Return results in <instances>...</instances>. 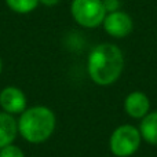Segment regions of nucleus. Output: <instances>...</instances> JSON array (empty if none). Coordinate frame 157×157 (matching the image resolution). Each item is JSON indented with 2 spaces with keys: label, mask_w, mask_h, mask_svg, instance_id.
Returning a JSON list of instances; mask_svg holds the SVG:
<instances>
[{
  "label": "nucleus",
  "mask_w": 157,
  "mask_h": 157,
  "mask_svg": "<svg viewBox=\"0 0 157 157\" xmlns=\"http://www.w3.org/2000/svg\"><path fill=\"white\" fill-rule=\"evenodd\" d=\"M124 69L121 50L112 43H102L90 51L87 59L88 76L98 86H110L120 78Z\"/></svg>",
  "instance_id": "nucleus-1"
},
{
  "label": "nucleus",
  "mask_w": 157,
  "mask_h": 157,
  "mask_svg": "<svg viewBox=\"0 0 157 157\" xmlns=\"http://www.w3.org/2000/svg\"><path fill=\"white\" fill-rule=\"evenodd\" d=\"M57 119L47 106H32L21 113L18 120V134L29 144H43L54 134Z\"/></svg>",
  "instance_id": "nucleus-2"
},
{
  "label": "nucleus",
  "mask_w": 157,
  "mask_h": 157,
  "mask_svg": "<svg viewBox=\"0 0 157 157\" xmlns=\"http://www.w3.org/2000/svg\"><path fill=\"white\" fill-rule=\"evenodd\" d=\"M142 136L139 128L130 124L117 127L109 139V149L116 157H130L139 149Z\"/></svg>",
  "instance_id": "nucleus-3"
},
{
  "label": "nucleus",
  "mask_w": 157,
  "mask_h": 157,
  "mask_svg": "<svg viewBox=\"0 0 157 157\" xmlns=\"http://www.w3.org/2000/svg\"><path fill=\"white\" fill-rule=\"evenodd\" d=\"M71 13L80 26L88 29L101 26L106 17L102 0H72Z\"/></svg>",
  "instance_id": "nucleus-4"
},
{
  "label": "nucleus",
  "mask_w": 157,
  "mask_h": 157,
  "mask_svg": "<svg viewBox=\"0 0 157 157\" xmlns=\"http://www.w3.org/2000/svg\"><path fill=\"white\" fill-rule=\"evenodd\" d=\"M102 26L109 36L116 39L127 37L134 29V21L124 11H116V13L106 14L102 22Z\"/></svg>",
  "instance_id": "nucleus-5"
},
{
  "label": "nucleus",
  "mask_w": 157,
  "mask_h": 157,
  "mask_svg": "<svg viewBox=\"0 0 157 157\" xmlns=\"http://www.w3.org/2000/svg\"><path fill=\"white\" fill-rule=\"evenodd\" d=\"M0 106L6 113L21 114L26 109V95L18 87H4L0 91Z\"/></svg>",
  "instance_id": "nucleus-6"
},
{
  "label": "nucleus",
  "mask_w": 157,
  "mask_h": 157,
  "mask_svg": "<svg viewBox=\"0 0 157 157\" xmlns=\"http://www.w3.org/2000/svg\"><path fill=\"white\" fill-rule=\"evenodd\" d=\"M124 110L132 119L142 120L150 112V101L146 94L141 91H132L124 101Z\"/></svg>",
  "instance_id": "nucleus-7"
},
{
  "label": "nucleus",
  "mask_w": 157,
  "mask_h": 157,
  "mask_svg": "<svg viewBox=\"0 0 157 157\" xmlns=\"http://www.w3.org/2000/svg\"><path fill=\"white\" fill-rule=\"evenodd\" d=\"M18 134V121L13 114L0 112V149L11 145Z\"/></svg>",
  "instance_id": "nucleus-8"
},
{
  "label": "nucleus",
  "mask_w": 157,
  "mask_h": 157,
  "mask_svg": "<svg viewBox=\"0 0 157 157\" xmlns=\"http://www.w3.org/2000/svg\"><path fill=\"white\" fill-rule=\"evenodd\" d=\"M139 132L142 139L150 145H157V110L149 112L139 124Z\"/></svg>",
  "instance_id": "nucleus-9"
},
{
  "label": "nucleus",
  "mask_w": 157,
  "mask_h": 157,
  "mask_svg": "<svg viewBox=\"0 0 157 157\" xmlns=\"http://www.w3.org/2000/svg\"><path fill=\"white\" fill-rule=\"evenodd\" d=\"M11 11L17 14H29L40 4L39 0H6Z\"/></svg>",
  "instance_id": "nucleus-10"
},
{
  "label": "nucleus",
  "mask_w": 157,
  "mask_h": 157,
  "mask_svg": "<svg viewBox=\"0 0 157 157\" xmlns=\"http://www.w3.org/2000/svg\"><path fill=\"white\" fill-rule=\"evenodd\" d=\"M0 157H25V153L21 147L11 144L0 149Z\"/></svg>",
  "instance_id": "nucleus-11"
},
{
  "label": "nucleus",
  "mask_w": 157,
  "mask_h": 157,
  "mask_svg": "<svg viewBox=\"0 0 157 157\" xmlns=\"http://www.w3.org/2000/svg\"><path fill=\"white\" fill-rule=\"evenodd\" d=\"M102 3L106 14L116 13V11L120 10V0H102Z\"/></svg>",
  "instance_id": "nucleus-12"
},
{
  "label": "nucleus",
  "mask_w": 157,
  "mask_h": 157,
  "mask_svg": "<svg viewBox=\"0 0 157 157\" xmlns=\"http://www.w3.org/2000/svg\"><path fill=\"white\" fill-rule=\"evenodd\" d=\"M39 2H40L41 4L47 6V7H54V6H57L58 3L61 2V0H39Z\"/></svg>",
  "instance_id": "nucleus-13"
},
{
  "label": "nucleus",
  "mask_w": 157,
  "mask_h": 157,
  "mask_svg": "<svg viewBox=\"0 0 157 157\" xmlns=\"http://www.w3.org/2000/svg\"><path fill=\"white\" fill-rule=\"evenodd\" d=\"M2 69H3V62H2V58H0V73H2Z\"/></svg>",
  "instance_id": "nucleus-14"
}]
</instances>
